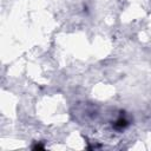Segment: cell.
<instances>
[{"label":"cell","mask_w":151,"mask_h":151,"mask_svg":"<svg viewBox=\"0 0 151 151\" xmlns=\"http://www.w3.org/2000/svg\"><path fill=\"white\" fill-rule=\"evenodd\" d=\"M127 124H129V123H127V120H126L125 118H123V117H122V118H119V119L114 123V127H116V129H118V130H122V129L126 127V126H127Z\"/></svg>","instance_id":"1"},{"label":"cell","mask_w":151,"mask_h":151,"mask_svg":"<svg viewBox=\"0 0 151 151\" xmlns=\"http://www.w3.org/2000/svg\"><path fill=\"white\" fill-rule=\"evenodd\" d=\"M33 149H34V150H38V149H44V146H42V145H40V144H37V145H35Z\"/></svg>","instance_id":"2"}]
</instances>
